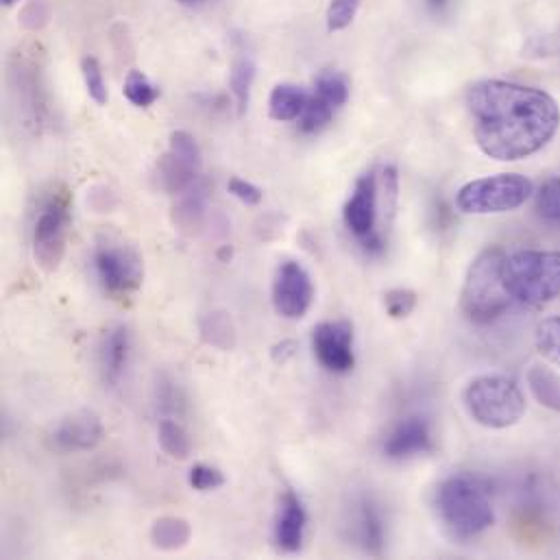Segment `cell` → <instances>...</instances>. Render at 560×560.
Instances as JSON below:
<instances>
[{
  "mask_svg": "<svg viewBox=\"0 0 560 560\" xmlns=\"http://www.w3.org/2000/svg\"><path fill=\"white\" fill-rule=\"evenodd\" d=\"M310 96L294 83H280L273 88L269 98V114L278 122H290L301 118Z\"/></svg>",
  "mask_w": 560,
  "mask_h": 560,
  "instance_id": "22",
  "label": "cell"
},
{
  "mask_svg": "<svg viewBox=\"0 0 560 560\" xmlns=\"http://www.w3.org/2000/svg\"><path fill=\"white\" fill-rule=\"evenodd\" d=\"M50 15V9H48V2L46 0H28L20 13V22L24 28H42L46 24Z\"/></svg>",
  "mask_w": 560,
  "mask_h": 560,
  "instance_id": "34",
  "label": "cell"
},
{
  "mask_svg": "<svg viewBox=\"0 0 560 560\" xmlns=\"http://www.w3.org/2000/svg\"><path fill=\"white\" fill-rule=\"evenodd\" d=\"M351 535L355 544L373 557L384 552V520L371 498H360L351 513Z\"/></svg>",
  "mask_w": 560,
  "mask_h": 560,
  "instance_id": "16",
  "label": "cell"
},
{
  "mask_svg": "<svg viewBox=\"0 0 560 560\" xmlns=\"http://www.w3.org/2000/svg\"><path fill=\"white\" fill-rule=\"evenodd\" d=\"M105 428L94 410H79L63 417L50 432V447L61 454L90 452L101 445Z\"/></svg>",
  "mask_w": 560,
  "mask_h": 560,
  "instance_id": "13",
  "label": "cell"
},
{
  "mask_svg": "<svg viewBox=\"0 0 560 560\" xmlns=\"http://www.w3.org/2000/svg\"><path fill=\"white\" fill-rule=\"evenodd\" d=\"M94 269L103 290L114 299L131 296L144 280V262L138 249L112 234L98 236L94 245Z\"/></svg>",
  "mask_w": 560,
  "mask_h": 560,
  "instance_id": "7",
  "label": "cell"
},
{
  "mask_svg": "<svg viewBox=\"0 0 560 560\" xmlns=\"http://www.w3.org/2000/svg\"><path fill=\"white\" fill-rule=\"evenodd\" d=\"M537 347L539 351L555 364L560 366V316H550L544 318L537 325V334H535Z\"/></svg>",
  "mask_w": 560,
  "mask_h": 560,
  "instance_id": "29",
  "label": "cell"
},
{
  "mask_svg": "<svg viewBox=\"0 0 560 560\" xmlns=\"http://www.w3.org/2000/svg\"><path fill=\"white\" fill-rule=\"evenodd\" d=\"M122 92H125V96H127V101H129L131 105L142 107V109L151 107V105L158 101V96H160L158 85L151 83V79H149L144 72H140V70H131V72L127 74Z\"/></svg>",
  "mask_w": 560,
  "mask_h": 560,
  "instance_id": "26",
  "label": "cell"
},
{
  "mask_svg": "<svg viewBox=\"0 0 560 560\" xmlns=\"http://www.w3.org/2000/svg\"><path fill=\"white\" fill-rule=\"evenodd\" d=\"M539 217L548 223H560V179H550L544 184L537 197Z\"/></svg>",
  "mask_w": 560,
  "mask_h": 560,
  "instance_id": "30",
  "label": "cell"
},
{
  "mask_svg": "<svg viewBox=\"0 0 560 560\" xmlns=\"http://www.w3.org/2000/svg\"><path fill=\"white\" fill-rule=\"evenodd\" d=\"M131 355V331L125 325L112 327L101 345V375L107 386H118Z\"/></svg>",
  "mask_w": 560,
  "mask_h": 560,
  "instance_id": "17",
  "label": "cell"
},
{
  "mask_svg": "<svg viewBox=\"0 0 560 560\" xmlns=\"http://www.w3.org/2000/svg\"><path fill=\"white\" fill-rule=\"evenodd\" d=\"M384 305L393 318H406L417 307V294L408 288H393L384 294Z\"/></svg>",
  "mask_w": 560,
  "mask_h": 560,
  "instance_id": "31",
  "label": "cell"
},
{
  "mask_svg": "<svg viewBox=\"0 0 560 560\" xmlns=\"http://www.w3.org/2000/svg\"><path fill=\"white\" fill-rule=\"evenodd\" d=\"M312 349L329 373H349L355 364L353 327L347 320H325L312 331Z\"/></svg>",
  "mask_w": 560,
  "mask_h": 560,
  "instance_id": "11",
  "label": "cell"
},
{
  "mask_svg": "<svg viewBox=\"0 0 560 560\" xmlns=\"http://www.w3.org/2000/svg\"><path fill=\"white\" fill-rule=\"evenodd\" d=\"M199 331L203 342L214 349L232 351L238 342V331L232 314L228 310H210L199 318Z\"/></svg>",
  "mask_w": 560,
  "mask_h": 560,
  "instance_id": "19",
  "label": "cell"
},
{
  "mask_svg": "<svg viewBox=\"0 0 560 560\" xmlns=\"http://www.w3.org/2000/svg\"><path fill=\"white\" fill-rule=\"evenodd\" d=\"M502 273L517 303L544 305L560 296V252H517L504 258Z\"/></svg>",
  "mask_w": 560,
  "mask_h": 560,
  "instance_id": "5",
  "label": "cell"
},
{
  "mask_svg": "<svg viewBox=\"0 0 560 560\" xmlns=\"http://www.w3.org/2000/svg\"><path fill=\"white\" fill-rule=\"evenodd\" d=\"M254 81H256V59L247 50H241L232 63V74H230V88L234 94L238 116H245L249 109Z\"/></svg>",
  "mask_w": 560,
  "mask_h": 560,
  "instance_id": "20",
  "label": "cell"
},
{
  "mask_svg": "<svg viewBox=\"0 0 560 560\" xmlns=\"http://www.w3.org/2000/svg\"><path fill=\"white\" fill-rule=\"evenodd\" d=\"M528 386L541 406L560 412V375L557 371L546 364H533L528 371Z\"/></svg>",
  "mask_w": 560,
  "mask_h": 560,
  "instance_id": "23",
  "label": "cell"
},
{
  "mask_svg": "<svg viewBox=\"0 0 560 560\" xmlns=\"http://www.w3.org/2000/svg\"><path fill=\"white\" fill-rule=\"evenodd\" d=\"M203 171L201 147L188 131H173L168 151L158 162L160 188L168 195H184L190 190Z\"/></svg>",
  "mask_w": 560,
  "mask_h": 560,
  "instance_id": "9",
  "label": "cell"
},
{
  "mask_svg": "<svg viewBox=\"0 0 560 560\" xmlns=\"http://www.w3.org/2000/svg\"><path fill=\"white\" fill-rule=\"evenodd\" d=\"M463 401L469 417L489 430H506L526 415L524 393L506 375L474 377L463 393Z\"/></svg>",
  "mask_w": 560,
  "mask_h": 560,
  "instance_id": "4",
  "label": "cell"
},
{
  "mask_svg": "<svg viewBox=\"0 0 560 560\" xmlns=\"http://www.w3.org/2000/svg\"><path fill=\"white\" fill-rule=\"evenodd\" d=\"M177 2H182V4H201L206 0H177Z\"/></svg>",
  "mask_w": 560,
  "mask_h": 560,
  "instance_id": "38",
  "label": "cell"
},
{
  "mask_svg": "<svg viewBox=\"0 0 560 560\" xmlns=\"http://www.w3.org/2000/svg\"><path fill=\"white\" fill-rule=\"evenodd\" d=\"M434 509L439 522L454 539H474L495 522L491 495L471 476H452L436 487Z\"/></svg>",
  "mask_w": 560,
  "mask_h": 560,
  "instance_id": "2",
  "label": "cell"
},
{
  "mask_svg": "<svg viewBox=\"0 0 560 560\" xmlns=\"http://www.w3.org/2000/svg\"><path fill=\"white\" fill-rule=\"evenodd\" d=\"M312 301H314V283L310 273L294 260L281 262L273 280L276 312L288 320H299L307 314Z\"/></svg>",
  "mask_w": 560,
  "mask_h": 560,
  "instance_id": "12",
  "label": "cell"
},
{
  "mask_svg": "<svg viewBox=\"0 0 560 560\" xmlns=\"http://www.w3.org/2000/svg\"><path fill=\"white\" fill-rule=\"evenodd\" d=\"M158 439H160V447L164 450V454L171 456L173 460H186L192 454V441H190L188 432L184 430L182 423H177L173 419L160 421Z\"/></svg>",
  "mask_w": 560,
  "mask_h": 560,
  "instance_id": "24",
  "label": "cell"
},
{
  "mask_svg": "<svg viewBox=\"0 0 560 560\" xmlns=\"http://www.w3.org/2000/svg\"><path fill=\"white\" fill-rule=\"evenodd\" d=\"M305 526H307V515L303 509V502L294 491H285L280 495L278 502V513H276V526H273V537L281 552L294 555L303 546L305 537Z\"/></svg>",
  "mask_w": 560,
  "mask_h": 560,
  "instance_id": "15",
  "label": "cell"
},
{
  "mask_svg": "<svg viewBox=\"0 0 560 560\" xmlns=\"http://www.w3.org/2000/svg\"><path fill=\"white\" fill-rule=\"evenodd\" d=\"M465 101L480 151L498 162L530 158L559 131L557 101L530 85L487 79L474 83Z\"/></svg>",
  "mask_w": 560,
  "mask_h": 560,
  "instance_id": "1",
  "label": "cell"
},
{
  "mask_svg": "<svg viewBox=\"0 0 560 560\" xmlns=\"http://www.w3.org/2000/svg\"><path fill=\"white\" fill-rule=\"evenodd\" d=\"M334 112H336V109H334L329 103H325L323 98H318L316 94H312L310 101H307V105H305V109H303V114H301V118H299V129H301V133L312 136V133L323 131V129L331 122Z\"/></svg>",
  "mask_w": 560,
  "mask_h": 560,
  "instance_id": "27",
  "label": "cell"
},
{
  "mask_svg": "<svg viewBox=\"0 0 560 560\" xmlns=\"http://www.w3.org/2000/svg\"><path fill=\"white\" fill-rule=\"evenodd\" d=\"M533 195V182L517 173H502L465 184L456 195L463 214H504L522 208Z\"/></svg>",
  "mask_w": 560,
  "mask_h": 560,
  "instance_id": "6",
  "label": "cell"
},
{
  "mask_svg": "<svg viewBox=\"0 0 560 560\" xmlns=\"http://www.w3.org/2000/svg\"><path fill=\"white\" fill-rule=\"evenodd\" d=\"M192 539V528L184 517H160L151 528V541L162 552H179Z\"/></svg>",
  "mask_w": 560,
  "mask_h": 560,
  "instance_id": "21",
  "label": "cell"
},
{
  "mask_svg": "<svg viewBox=\"0 0 560 560\" xmlns=\"http://www.w3.org/2000/svg\"><path fill=\"white\" fill-rule=\"evenodd\" d=\"M294 353V342L292 340H283L280 345H276V349H273V358H276V362H285L290 355Z\"/></svg>",
  "mask_w": 560,
  "mask_h": 560,
  "instance_id": "36",
  "label": "cell"
},
{
  "mask_svg": "<svg viewBox=\"0 0 560 560\" xmlns=\"http://www.w3.org/2000/svg\"><path fill=\"white\" fill-rule=\"evenodd\" d=\"M425 2H428V7H430L432 11H443L450 0H425Z\"/></svg>",
  "mask_w": 560,
  "mask_h": 560,
  "instance_id": "37",
  "label": "cell"
},
{
  "mask_svg": "<svg viewBox=\"0 0 560 560\" xmlns=\"http://www.w3.org/2000/svg\"><path fill=\"white\" fill-rule=\"evenodd\" d=\"M314 94L334 109H340L349 98V81L338 70H323L314 81Z\"/></svg>",
  "mask_w": 560,
  "mask_h": 560,
  "instance_id": "25",
  "label": "cell"
},
{
  "mask_svg": "<svg viewBox=\"0 0 560 560\" xmlns=\"http://www.w3.org/2000/svg\"><path fill=\"white\" fill-rule=\"evenodd\" d=\"M342 219L347 230L360 241L366 252H382V238L377 232L380 219V192H377V175L366 173L355 182V188L345 203Z\"/></svg>",
  "mask_w": 560,
  "mask_h": 560,
  "instance_id": "10",
  "label": "cell"
},
{
  "mask_svg": "<svg viewBox=\"0 0 560 560\" xmlns=\"http://www.w3.org/2000/svg\"><path fill=\"white\" fill-rule=\"evenodd\" d=\"M360 2L362 0H331L327 9V28L331 33L347 28L360 9Z\"/></svg>",
  "mask_w": 560,
  "mask_h": 560,
  "instance_id": "33",
  "label": "cell"
},
{
  "mask_svg": "<svg viewBox=\"0 0 560 560\" xmlns=\"http://www.w3.org/2000/svg\"><path fill=\"white\" fill-rule=\"evenodd\" d=\"M179 197V203L173 208V225L184 236H197L208 219V188L197 182Z\"/></svg>",
  "mask_w": 560,
  "mask_h": 560,
  "instance_id": "18",
  "label": "cell"
},
{
  "mask_svg": "<svg viewBox=\"0 0 560 560\" xmlns=\"http://www.w3.org/2000/svg\"><path fill=\"white\" fill-rule=\"evenodd\" d=\"M81 74H83L85 90H88L90 98H92L96 105H105L107 98H109V92H107V83H105L103 68H101L98 59L92 57V55L83 57V59H81Z\"/></svg>",
  "mask_w": 560,
  "mask_h": 560,
  "instance_id": "28",
  "label": "cell"
},
{
  "mask_svg": "<svg viewBox=\"0 0 560 560\" xmlns=\"http://www.w3.org/2000/svg\"><path fill=\"white\" fill-rule=\"evenodd\" d=\"M432 425L425 417H408L399 421L384 441V456L390 460H410L432 452Z\"/></svg>",
  "mask_w": 560,
  "mask_h": 560,
  "instance_id": "14",
  "label": "cell"
},
{
  "mask_svg": "<svg viewBox=\"0 0 560 560\" xmlns=\"http://www.w3.org/2000/svg\"><path fill=\"white\" fill-rule=\"evenodd\" d=\"M504 258L500 247L485 249L469 267L460 292V310L476 325L498 320L511 305V294L504 285Z\"/></svg>",
  "mask_w": 560,
  "mask_h": 560,
  "instance_id": "3",
  "label": "cell"
},
{
  "mask_svg": "<svg viewBox=\"0 0 560 560\" xmlns=\"http://www.w3.org/2000/svg\"><path fill=\"white\" fill-rule=\"evenodd\" d=\"M188 482L195 491L199 493H208V491H217L225 485V476L223 471H219L217 467L210 465H195L188 474Z\"/></svg>",
  "mask_w": 560,
  "mask_h": 560,
  "instance_id": "32",
  "label": "cell"
},
{
  "mask_svg": "<svg viewBox=\"0 0 560 560\" xmlns=\"http://www.w3.org/2000/svg\"><path fill=\"white\" fill-rule=\"evenodd\" d=\"M70 230V197L66 190L50 192L33 223V258L44 273L59 269Z\"/></svg>",
  "mask_w": 560,
  "mask_h": 560,
  "instance_id": "8",
  "label": "cell"
},
{
  "mask_svg": "<svg viewBox=\"0 0 560 560\" xmlns=\"http://www.w3.org/2000/svg\"><path fill=\"white\" fill-rule=\"evenodd\" d=\"M2 2H4L7 7H11V4H13V2H18V0H2Z\"/></svg>",
  "mask_w": 560,
  "mask_h": 560,
  "instance_id": "39",
  "label": "cell"
},
{
  "mask_svg": "<svg viewBox=\"0 0 560 560\" xmlns=\"http://www.w3.org/2000/svg\"><path fill=\"white\" fill-rule=\"evenodd\" d=\"M228 190H230V195H234L238 201H243L247 206H258V203H262V197H265V192L256 184L245 182L241 177H232L228 182Z\"/></svg>",
  "mask_w": 560,
  "mask_h": 560,
  "instance_id": "35",
  "label": "cell"
}]
</instances>
